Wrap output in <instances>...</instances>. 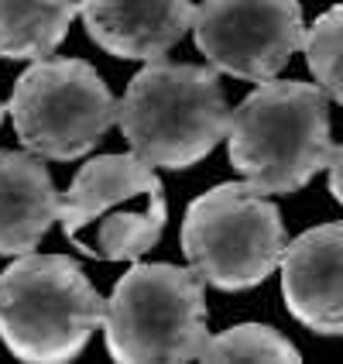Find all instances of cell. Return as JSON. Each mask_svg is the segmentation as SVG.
Instances as JSON below:
<instances>
[{"instance_id":"obj_1","label":"cell","mask_w":343,"mask_h":364,"mask_svg":"<svg viewBox=\"0 0 343 364\" xmlns=\"http://www.w3.org/2000/svg\"><path fill=\"white\" fill-rule=\"evenodd\" d=\"M230 165L254 189L288 196L330 165V97L299 80H264L251 90L227 127Z\"/></svg>"},{"instance_id":"obj_2","label":"cell","mask_w":343,"mask_h":364,"mask_svg":"<svg viewBox=\"0 0 343 364\" xmlns=\"http://www.w3.org/2000/svg\"><path fill=\"white\" fill-rule=\"evenodd\" d=\"M117 124L131 151L158 168H189L227 138L230 107L213 65L151 59L127 82Z\"/></svg>"},{"instance_id":"obj_3","label":"cell","mask_w":343,"mask_h":364,"mask_svg":"<svg viewBox=\"0 0 343 364\" xmlns=\"http://www.w3.org/2000/svg\"><path fill=\"white\" fill-rule=\"evenodd\" d=\"M103 316L107 299L69 255L28 251L0 275V341L18 361H72Z\"/></svg>"},{"instance_id":"obj_4","label":"cell","mask_w":343,"mask_h":364,"mask_svg":"<svg viewBox=\"0 0 343 364\" xmlns=\"http://www.w3.org/2000/svg\"><path fill=\"white\" fill-rule=\"evenodd\" d=\"M55 220L76 251L100 262H141L162 241L168 203L155 168L131 155H100L59 196Z\"/></svg>"},{"instance_id":"obj_5","label":"cell","mask_w":343,"mask_h":364,"mask_svg":"<svg viewBox=\"0 0 343 364\" xmlns=\"http://www.w3.org/2000/svg\"><path fill=\"white\" fill-rule=\"evenodd\" d=\"M103 341L121 364L200 361L209 341L202 275L179 264L134 262L107 299Z\"/></svg>"},{"instance_id":"obj_6","label":"cell","mask_w":343,"mask_h":364,"mask_svg":"<svg viewBox=\"0 0 343 364\" xmlns=\"http://www.w3.org/2000/svg\"><path fill=\"white\" fill-rule=\"evenodd\" d=\"M285 223L268 193L251 182H223L185 206L182 255L220 292L261 285L282 262Z\"/></svg>"},{"instance_id":"obj_7","label":"cell","mask_w":343,"mask_h":364,"mask_svg":"<svg viewBox=\"0 0 343 364\" xmlns=\"http://www.w3.org/2000/svg\"><path fill=\"white\" fill-rule=\"evenodd\" d=\"M21 144L38 159L76 162L117 124V100L82 59H35L7 103Z\"/></svg>"},{"instance_id":"obj_8","label":"cell","mask_w":343,"mask_h":364,"mask_svg":"<svg viewBox=\"0 0 343 364\" xmlns=\"http://www.w3.org/2000/svg\"><path fill=\"white\" fill-rule=\"evenodd\" d=\"M192 38L206 62L234 80H275L305 38L299 0H202Z\"/></svg>"},{"instance_id":"obj_9","label":"cell","mask_w":343,"mask_h":364,"mask_svg":"<svg viewBox=\"0 0 343 364\" xmlns=\"http://www.w3.org/2000/svg\"><path fill=\"white\" fill-rule=\"evenodd\" d=\"M278 268L288 313L312 333L343 337V220L288 241Z\"/></svg>"},{"instance_id":"obj_10","label":"cell","mask_w":343,"mask_h":364,"mask_svg":"<svg viewBox=\"0 0 343 364\" xmlns=\"http://www.w3.org/2000/svg\"><path fill=\"white\" fill-rule=\"evenodd\" d=\"M189 0H80L82 28L117 59L151 62L168 55L192 24Z\"/></svg>"},{"instance_id":"obj_11","label":"cell","mask_w":343,"mask_h":364,"mask_svg":"<svg viewBox=\"0 0 343 364\" xmlns=\"http://www.w3.org/2000/svg\"><path fill=\"white\" fill-rule=\"evenodd\" d=\"M59 193L35 151H0V255H28L55 223Z\"/></svg>"},{"instance_id":"obj_12","label":"cell","mask_w":343,"mask_h":364,"mask_svg":"<svg viewBox=\"0 0 343 364\" xmlns=\"http://www.w3.org/2000/svg\"><path fill=\"white\" fill-rule=\"evenodd\" d=\"M80 0H0V55L45 59L69 35Z\"/></svg>"},{"instance_id":"obj_13","label":"cell","mask_w":343,"mask_h":364,"mask_svg":"<svg viewBox=\"0 0 343 364\" xmlns=\"http://www.w3.org/2000/svg\"><path fill=\"white\" fill-rule=\"evenodd\" d=\"M200 361H278L299 364L303 354L292 341H285L278 330L264 323H241L230 326L217 337H209L202 347Z\"/></svg>"},{"instance_id":"obj_14","label":"cell","mask_w":343,"mask_h":364,"mask_svg":"<svg viewBox=\"0 0 343 364\" xmlns=\"http://www.w3.org/2000/svg\"><path fill=\"white\" fill-rule=\"evenodd\" d=\"M303 52L316 86L343 107V4L330 7L312 21V28H305Z\"/></svg>"},{"instance_id":"obj_15","label":"cell","mask_w":343,"mask_h":364,"mask_svg":"<svg viewBox=\"0 0 343 364\" xmlns=\"http://www.w3.org/2000/svg\"><path fill=\"white\" fill-rule=\"evenodd\" d=\"M330 193L337 196V203L343 206V144L340 148H333V155H330Z\"/></svg>"},{"instance_id":"obj_16","label":"cell","mask_w":343,"mask_h":364,"mask_svg":"<svg viewBox=\"0 0 343 364\" xmlns=\"http://www.w3.org/2000/svg\"><path fill=\"white\" fill-rule=\"evenodd\" d=\"M4 117H7V107H4V103H0V124H4Z\"/></svg>"}]
</instances>
